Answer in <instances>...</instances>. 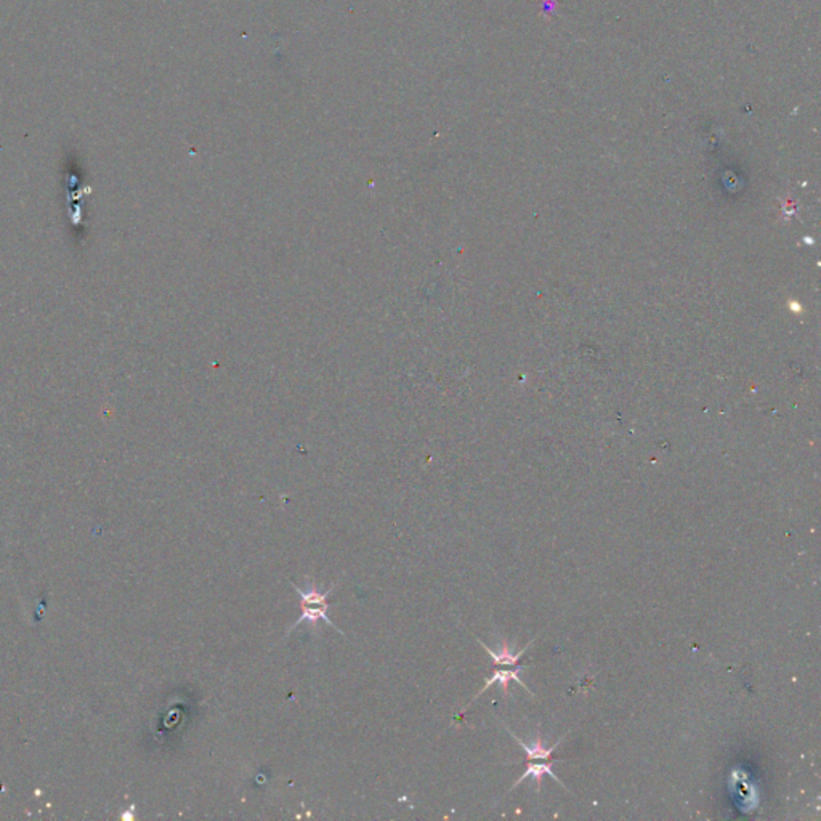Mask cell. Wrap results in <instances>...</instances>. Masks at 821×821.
Returning a JSON list of instances; mask_svg holds the SVG:
<instances>
[{"label": "cell", "mask_w": 821, "mask_h": 821, "mask_svg": "<svg viewBox=\"0 0 821 821\" xmlns=\"http://www.w3.org/2000/svg\"><path fill=\"white\" fill-rule=\"evenodd\" d=\"M300 606H302V615H300L299 620L295 621V622L292 624V626L287 629V634H286V636H289V634H291V632L294 631V629L299 626V624H302V622H308V624H311V626H316V624H318V621H324L326 624H329V626H331L332 629H336L337 632H341V634H342L341 629H337L336 624H334V622L329 620V616H327V610H329L331 604H329V605H300Z\"/></svg>", "instance_id": "cell-1"}, {"label": "cell", "mask_w": 821, "mask_h": 821, "mask_svg": "<svg viewBox=\"0 0 821 821\" xmlns=\"http://www.w3.org/2000/svg\"><path fill=\"white\" fill-rule=\"evenodd\" d=\"M524 667H528V666H515V667H513V669H497L494 672V674H492L490 678H486L485 687L481 688L477 694H475L473 699H477L481 693H485L486 690L494 685V683H499V685H502L504 693L508 694V683H511L512 680L513 682H518L520 685L528 690V693H531V690L527 687V683H524L523 680H520V677H518V672L523 671ZM531 694H533V693H531Z\"/></svg>", "instance_id": "cell-2"}, {"label": "cell", "mask_w": 821, "mask_h": 821, "mask_svg": "<svg viewBox=\"0 0 821 821\" xmlns=\"http://www.w3.org/2000/svg\"><path fill=\"white\" fill-rule=\"evenodd\" d=\"M506 729H507V727H506ZM507 731H508V735H511L513 738V740L518 741V744H520V746H522L524 754H527V759L528 760H549L552 757V754H554V751L557 749L558 744H560L563 741V738H565V736H562L560 740H558L555 744H552V746L545 748L544 744H543V736H541V731H538V736H536L534 744H531V746H528V744L520 740V738L517 735H513V731H511L508 729H507Z\"/></svg>", "instance_id": "cell-3"}, {"label": "cell", "mask_w": 821, "mask_h": 821, "mask_svg": "<svg viewBox=\"0 0 821 821\" xmlns=\"http://www.w3.org/2000/svg\"><path fill=\"white\" fill-rule=\"evenodd\" d=\"M478 642H480L481 647H483L486 650V653H488L491 656V659H492V662H494L496 666H511V667H515V666H518V661L522 659V656L524 653H527V650L531 647V645H533L534 640H533V642H529L527 645V647H524L522 651H520V653H513V651L511 650V647H508V643L506 642V640H504V642H502V647H501L499 651H492L491 648L486 647V645L483 642H481V640H478Z\"/></svg>", "instance_id": "cell-4"}, {"label": "cell", "mask_w": 821, "mask_h": 821, "mask_svg": "<svg viewBox=\"0 0 821 821\" xmlns=\"http://www.w3.org/2000/svg\"><path fill=\"white\" fill-rule=\"evenodd\" d=\"M544 775L552 776V778H554L558 783V785L563 786V783L560 780H558V776L554 773V770H552V765L550 764H528L527 765V770L523 771V775L520 776V778L517 780V783H513L512 790H513V787H517L520 785V783H523L527 778H533V781L536 783V791H538V794H539L541 783H543V776Z\"/></svg>", "instance_id": "cell-5"}, {"label": "cell", "mask_w": 821, "mask_h": 821, "mask_svg": "<svg viewBox=\"0 0 821 821\" xmlns=\"http://www.w3.org/2000/svg\"><path fill=\"white\" fill-rule=\"evenodd\" d=\"M292 587L295 589V592L300 597V605H329L327 604V599H329V595L334 592V589H336L337 583H334L329 589L327 590H318L315 587L313 584H310V589H300L299 585H295L294 583Z\"/></svg>", "instance_id": "cell-6"}]
</instances>
